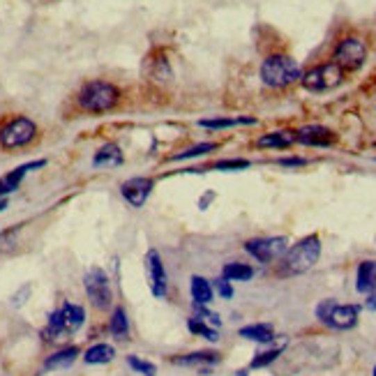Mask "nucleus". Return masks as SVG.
Listing matches in <instances>:
<instances>
[{"label": "nucleus", "instance_id": "nucleus-33", "mask_svg": "<svg viewBox=\"0 0 376 376\" xmlns=\"http://www.w3.org/2000/svg\"><path fill=\"white\" fill-rule=\"evenodd\" d=\"M335 305H337V302L332 300V298H328V300H321L319 305H316V319L325 323V321H328L330 312H332V309H335Z\"/></svg>", "mask_w": 376, "mask_h": 376}, {"label": "nucleus", "instance_id": "nucleus-3", "mask_svg": "<svg viewBox=\"0 0 376 376\" xmlns=\"http://www.w3.org/2000/svg\"><path fill=\"white\" fill-rule=\"evenodd\" d=\"M120 90L108 81H88L79 90V106L88 113H104L118 104Z\"/></svg>", "mask_w": 376, "mask_h": 376}, {"label": "nucleus", "instance_id": "nucleus-5", "mask_svg": "<svg viewBox=\"0 0 376 376\" xmlns=\"http://www.w3.org/2000/svg\"><path fill=\"white\" fill-rule=\"evenodd\" d=\"M35 134H38V125L31 118H26V115H19V118L10 120L0 129V146L7 150L28 146L35 139Z\"/></svg>", "mask_w": 376, "mask_h": 376}, {"label": "nucleus", "instance_id": "nucleus-6", "mask_svg": "<svg viewBox=\"0 0 376 376\" xmlns=\"http://www.w3.org/2000/svg\"><path fill=\"white\" fill-rule=\"evenodd\" d=\"M83 286H85V293H88V300L92 302V307H97V309L111 307L113 291H111V284H108V277L104 270L90 268L83 277Z\"/></svg>", "mask_w": 376, "mask_h": 376}, {"label": "nucleus", "instance_id": "nucleus-36", "mask_svg": "<svg viewBox=\"0 0 376 376\" xmlns=\"http://www.w3.org/2000/svg\"><path fill=\"white\" fill-rule=\"evenodd\" d=\"M365 305H367V309H372V312H374V309H376V293H370V298H367Z\"/></svg>", "mask_w": 376, "mask_h": 376}, {"label": "nucleus", "instance_id": "nucleus-18", "mask_svg": "<svg viewBox=\"0 0 376 376\" xmlns=\"http://www.w3.org/2000/svg\"><path fill=\"white\" fill-rule=\"evenodd\" d=\"M291 143H295V132H288V129H279V132L263 134L261 139L256 141V146H259V148H288Z\"/></svg>", "mask_w": 376, "mask_h": 376}, {"label": "nucleus", "instance_id": "nucleus-15", "mask_svg": "<svg viewBox=\"0 0 376 376\" xmlns=\"http://www.w3.org/2000/svg\"><path fill=\"white\" fill-rule=\"evenodd\" d=\"M358 293H372L376 288V261H360L356 275Z\"/></svg>", "mask_w": 376, "mask_h": 376}, {"label": "nucleus", "instance_id": "nucleus-27", "mask_svg": "<svg viewBox=\"0 0 376 376\" xmlns=\"http://www.w3.org/2000/svg\"><path fill=\"white\" fill-rule=\"evenodd\" d=\"M254 118H211V120H199L201 127L208 129H222V127H234V125H254Z\"/></svg>", "mask_w": 376, "mask_h": 376}, {"label": "nucleus", "instance_id": "nucleus-29", "mask_svg": "<svg viewBox=\"0 0 376 376\" xmlns=\"http://www.w3.org/2000/svg\"><path fill=\"white\" fill-rule=\"evenodd\" d=\"M217 146L215 143H199V146H192V148H187L183 150V153H178V155H173L171 160L173 162H178V160H190V157H199V155H206V153H213Z\"/></svg>", "mask_w": 376, "mask_h": 376}, {"label": "nucleus", "instance_id": "nucleus-7", "mask_svg": "<svg viewBox=\"0 0 376 376\" xmlns=\"http://www.w3.org/2000/svg\"><path fill=\"white\" fill-rule=\"evenodd\" d=\"M288 250V240L284 236H272V238H252L245 243V252L252 254L256 261L270 263L275 259H281Z\"/></svg>", "mask_w": 376, "mask_h": 376}, {"label": "nucleus", "instance_id": "nucleus-22", "mask_svg": "<svg viewBox=\"0 0 376 376\" xmlns=\"http://www.w3.org/2000/svg\"><path fill=\"white\" fill-rule=\"evenodd\" d=\"M113 356H115V349L111 344H95V346H90V349L85 351L83 360L88 365H104V363H111Z\"/></svg>", "mask_w": 376, "mask_h": 376}, {"label": "nucleus", "instance_id": "nucleus-21", "mask_svg": "<svg viewBox=\"0 0 376 376\" xmlns=\"http://www.w3.org/2000/svg\"><path fill=\"white\" fill-rule=\"evenodd\" d=\"M76 356H79L76 346H67V349L56 351L54 356H49L44 360V370H65V367H70L72 363H74Z\"/></svg>", "mask_w": 376, "mask_h": 376}, {"label": "nucleus", "instance_id": "nucleus-2", "mask_svg": "<svg viewBox=\"0 0 376 376\" xmlns=\"http://www.w3.org/2000/svg\"><path fill=\"white\" fill-rule=\"evenodd\" d=\"M300 76V65L291 56L275 54L261 63V81L270 88H286V85L298 81Z\"/></svg>", "mask_w": 376, "mask_h": 376}, {"label": "nucleus", "instance_id": "nucleus-34", "mask_svg": "<svg viewBox=\"0 0 376 376\" xmlns=\"http://www.w3.org/2000/svg\"><path fill=\"white\" fill-rule=\"evenodd\" d=\"M215 291L220 293L224 300L234 298V286H231V281H229V279H224V277L215 279Z\"/></svg>", "mask_w": 376, "mask_h": 376}, {"label": "nucleus", "instance_id": "nucleus-23", "mask_svg": "<svg viewBox=\"0 0 376 376\" xmlns=\"http://www.w3.org/2000/svg\"><path fill=\"white\" fill-rule=\"evenodd\" d=\"M222 277L229 279V281H247V279L254 277V268L247 265V263L234 261V263H227L222 268Z\"/></svg>", "mask_w": 376, "mask_h": 376}, {"label": "nucleus", "instance_id": "nucleus-8", "mask_svg": "<svg viewBox=\"0 0 376 376\" xmlns=\"http://www.w3.org/2000/svg\"><path fill=\"white\" fill-rule=\"evenodd\" d=\"M367 58V47L363 40L358 38H344L339 44L335 47V54H332V63L339 65L342 70H358L363 67Z\"/></svg>", "mask_w": 376, "mask_h": 376}, {"label": "nucleus", "instance_id": "nucleus-37", "mask_svg": "<svg viewBox=\"0 0 376 376\" xmlns=\"http://www.w3.org/2000/svg\"><path fill=\"white\" fill-rule=\"evenodd\" d=\"M5 208H7V199H0V213H3Z\"/></svg>", "mask_w": 376, "mask_h": 376}, {"label": "nucleus", "instance_id": "nucleus-9", "mask_svg": "<svg viewBox=\"0 0 376 376\" xmlns=\"http://www.w3.org/2000/svg\"><path fill=\"white\" fill-rule=\"evenodd\" d=\"M143 265H146V277H148L150 293H153L155 298H166V291H169V277H166L164 261H162L160 252L150 250L146 254V259H143Z\"/></svg>", "mask_w": 376, "mask_h": 376}, {"label": "nucleus", "instance_id": "nucleus-13", "mask_svg": "<svg viewBox=\"0 0 376 376\" xmlns=\"http://www.w3.org/2000/svg\"><path fill=\"white\" fill-rule=\"evenodd\" d=\"M358 312H360L358 305H335L325 323L337 330H349L358 323Z\"/></svg>", "mask_w": 376, "mask_h": 376}, {"label": "nucleus", "instance_id": "nucleus-38", "mask_svg": "<svg viewBox=\"0 0 376 376\" xmlns=\"http://www.w3.org/2000/svg\"><path fill=\"white\" fill-rule=\"evenodd\" d=\"M374 376H376V367H374Z\"/></svg>", "mask_w": 376, "mask_h": 376}, {"label": "nucleus", "instance_id": "nucleus-12", "mask_svg": "<svg viewBox=\"0 0 376 376\" xmlns=\"http://www.w3.org/2000/svg\"><path fill=\"white\" fill-rule=\"evenodd\" d=\"M47 162L44 160H38V162H28L24 166H17L14 171H10L7 176L0 178V199L7 197V194H12L14 190H19V185H21V180L26 178V173L28 171H33V169H42Z\"/></svg>", "mask_w": 376, "mask_h": 376}, {"label": "nucleus", "instance_id": "nucleus-24", "mask_svg": "<svg viewBox=\"0 0 376 376\" xmlns=\"http://www.w3.org/2000/svg\"><path fill=\"white\" fill-rule=\"evenodd\" d=\"M108 330L115 339H127L129 335V321H127V314L122 307H115L113 314H111V323H108Z\"/></svg>", "mask_w": 376, "mask_h": 376}, {"label": "nucleus", "instance_id": "nucleus-19", "mask_svg": "<svg viewBox=\"0 0 376 376\" xmlns=\"http://www.w3.org/2000/svg\"><path fill=\"white\" fill-rule=\"evenodd\" d=\"M95 166H120L122 164V150L115 143H104L92 157Z\"/></svg>", "mask_w": 376, "mask_h": 376}, {"label": "nucleus", "instance_id": "nucleus-4", "mask_svg": "<svg viewBox=\"0 0 376 376\" xmlns=\"http://www.w3.org/2000/svg\"><path fill=\"white\" fill-rule=\"evenodd\" d=\"M302 85L309 92H325L337 88L339 83L344 81V70L335 63H325V65H316L309 72L302 74Z\"/></svg>", "mask_w": 376, "mask_h": 376}, {"label": "nucleus", "instance_id": "nucleus-35", "mask_svg": "<svg viewBox=\"0 0 376 376\" xmlns=\"http://www.w3.org/2000/svg\"><path fill=\"white\" fill-rule=\"evenodd\" d=\"M281 166H302L305 160H300V157H284V160H279Z\"/></svg>", "mask_w": 376, "mask_h": 376}, {"label": "nucleus", "instance_id": "nucleus-32", "mask_svg": "<svg viewBox=\"0 0 376 376\" xmlns=\"http://www.w3.org/2000/svg\"><path fill=\"white\" fill-rule=\"evenodd\" d=\"M194 309H197V316H201V321H206L208 325H213V328H220L222 325L220 316H217L215 312H208L204 305H197V302H194Z\"/></svg>", "mask_w": 376, "mask_h": 376}, {"label": "nucleus", "instance_id": "nucleus-30", "mask_svg": "<svg viewBox=\"0 0 376 376\" xmlns=\"http://www.w3.org/2000/svg\"><path fill=\"white\" fill-rule=\"evenodd\" d=\"M127 365L132 367L134 372H139L143 376H155L157 374V367L153 363H146V360H139L136 356H129L127 358Z\"/></svg>", "mask_w": 376, "mask_h": 376}, {"label": "nucleus", "instance_id": "nucleus-17", "mask_svg": "<svg viewBox=\"0 0 376 376\" xmlns=\"http://www.w3.org/2000/svg\"><path fill=\"white\" fill-rule=\"evenodd\" d=\"M190 293L197 305H208L213 300V284L206 277H201V275H194L190 279Z\"/></svg>", "mask_w": 376, "mask_h": 376}, {"label": "nucleus", "instance_id": "nucleus-31", "mask_svg": "<svg viewBox=\"0 0 376 376\" xmlns=\"http://www.w3.org/2000/svg\"><path fill=\"white\" fill-rule=\"evenodd\" d=\"M250 162L247 160H222V162H215L213 169L215 171H238V169H247Z\"/></svg>", "mask_w": 376, "mask_h": 376}, {"label": "nucleus", "instance_id": "nucleus-28", "mask_svg": "<svg viewBox=\"0 0 376 376\" xmlns=\"http://www.w3.org/2000/svg\"><path fill=\"white\" fill-rule=\"evenodd\" d=\"M281 351H284V346H277V349H270V351L259 353V356L250 363V370H261V367L272 365L275 360H277V358L281 356Z\"/></svg>", "mask_w": 376, "mask_h": 376}, {"label": "nucleus", "instance_id": "nucleus-26", "mask_svg": "<svg viewBox=\"0 0 376 376\" xmlns=\"http://www.w3.org/2000/svg\"><path fill=\"white\" fill-rule=\"evenodd\" d=\"M187 330H190L192 335L206 337L208 342H217V339H220V332H217V328L208 325L206 321H201L199 316H194V319H187Z\"/></svg>", "mask_w": 376, "mask_h": 376}, {"label": "nucleus", "instance_id": "nucleus-25", "mask_svg": "<svg viewBox=\"0 0 376 376\" xmlns=\"http://www.w3.org/2000/svg\"><path fill=\"white\" fill-rule=\"evenodd\" d=\"M63 335H65L63 314H60V309H56V312L49 316V323H47V328L42 330V337H44L47 342H56V339H60Z\"/></svg>", "mask_w": 376, "mask_h": 376}, {"label": "nucleus", "instance_id": "nucleus-14", "mask_svg": "<svg viewBox=\"0 0 376 376\" xmlns=\"http://www.w3.org/2000/svg\"><path fill=\"white\" fill-rule=\"evenodd\" d=\"M222 360V356L217 351H194V353H187V356H178L173 358V363L180 365V367H211L217 365Z\"/></svg>", "mask_w": 376, "mask_h": 376}, {"label": "nucleus", "instance_id": "nucleus-1", "mask_svg": "<svg viewBox=\"0 0 376 376\" xmlns=\"http://www.w3.org/2000/svg\"><path fill=\"white\" fill-rule=\"evenodd\" d=\"M321 256V240L319 236H307L300 243H295L291 250H286L281 272L284 275H302L314 268V263Z\"/></svg>", "mask_w": 376, "mask_h": 376}, {"label": "nucleus", "instance_id": "nucleus-20", "mask_svg": "<svg viewBox=\"0 0 376 376\" xmlns=\"http://www.w3.org/2000/svg\"><path fill=\"white\" fill-rule=\"evenodd\" d=\"M60 314H63L65 332H74V330H79L83 325V319H85L83 307L72 305V302H65V305L60 307Z\"/></svg>", "mask_w": 376, "mask_h": 376}, {"label": "nucleus", "instance_id": "nucleus-10", "mask_svg": "<svg viewBox=\"0 0 376 376\" xmlns=\"http://www.w3.org/2000/svg\"><path fill=\"white\" fill-rule=\"evenodd\" d=\"M153 187H155L153 178H129L127 183H122L120 194L132 208H141L148 201Z\"/></svg>", "mask_w": 376, "mask_h": 376}, {"label": "nucleus", "instance_id": "nucleus-16", "mask_svg": "<svg viewBox=\"0 0 376 376\" xmlns=\"http://www.w3.org/2000/svg\"><path fill=\"white\" fill-rule=\"evenodd\" d=\"M238 335L245 339H252V342H259V344H270L275 339V330L270 323H252V325L240 328Z\"/></svg>", "mask_w": 376, "mask_h": 376}, {"label": "nucleus", "instance_id": "nucleus-11", "mask_svg": "<svg viewBox=\"0 0 376 376\" xmlns=\"http://www.w3.org/2000/svg\"><path fill=\"white\" fill-rule=\"evenodd\" d=\"M295 141L302 143V146H316V148H323V146H330L335 143V132L323 125H305L295 132Z\"/></svg>", "mask_w": 376, "mask_h": 376}]
</instances>
